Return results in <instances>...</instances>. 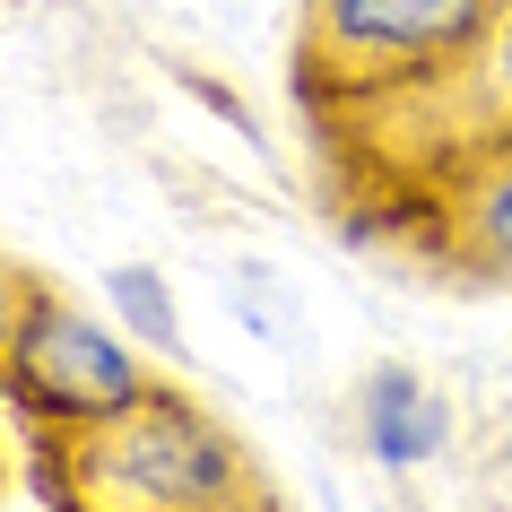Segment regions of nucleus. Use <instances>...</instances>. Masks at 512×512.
<instances>
[{
  "label": "nucleus",
  "instance_id": "obj_1",
  "mask_svg": "<svg viewBox=\"0 0 512 512\" xmlns=\"http://www.w3.org/2000/svg\"><path fill=\"white\" fill-rule=\"evenodd\" d=\"M79 486L96 512H226L243 495V460L209 417L148 391L122 417H96L79 443Z\"/></svg>",
  "mask_w": 512,
  "mask_h": 512
},
{
  "label": "nucleus",
  "instance_id": "obj_7",
  "mask_svg": "<svg viewBox=\"0 0 512 512\" xmlns=\"http://www.w3.org/2000/svg\"><path fill=\"white\" fill-rule=\"evenodd\" d=\"M478 96H486V113H504V122H512V18H504V35H495V44H486Z\"/></svg>",
  "mask_w": 512,
  "mask_h": 512
},
{
  "label": "nucleus",
  "instance_id": "obj_5",
  "mask_svg": "<svg viewBox=\"0 0 512 512\" xmlns=\"http://www.w3.org/2000/svg\"><path fill=\"white\" fill-rule=\"evenodd\" d=\"M460 243H469V261L495 278H512V139L495 157L469 174V200H460Z\"/></svg>",
  "mask_w": 512,
  "mask_h": 512
},
{
  "label": "nucleus",
  "instance_id": "obj_3",
  "mask_svg": "<svg viewBox=\"0 0 512 512\" xmlns=\"http://www.w3.org/2000/svg\"><path fill=\"white\" fill-rule=\"evenodd\" d=\"M495 0H322L330 61L348 70H426V61L478 44Z\"/></svg>",
  "mask_w": 512,
  "mask_h": 512
},
{
  "label": "nucleus",
  "instance_id": "obj_8",
  "mask_svg": "<svg viewBox=\"0 0 512 512\" xmlns=\"http://www.w3.org/2000/svg\"><path fill=\"white\" fill-rule=\"evenodd\" d=\"M18 313H27V304H18L9 287H0V356H9V339H18Z\"/></svg>",
  "mask_w": 512,
  "mask_h": 512
},
{
  "label": "nucleus",
  "instance_id": "obj_6",
  "mask_svg": "<svg viewBox=\"0 0 512 512\" xmlns=\"http://www.w3.org/2000/svg\"><path fill=\"white\" fill-rule=\"evenodd\" d=\"M113 304L131 313L139 339H174V304H165V278L157 270H113Z\"/></svg>",
  "mask_w": 512,
  "mask_h": 512
},
{
  "label": "nucleus",
  "instance_id": "obj_4",
  "mask_svg": "<svg viewBox=\"0 0 512 512\" xmlns=\"http://www.w3.org/2000/svg\"><path fill=\"white\" fill-rule=\"evenodd\" d=\"M365 443H374V460H391V469H417V460L443 443V408L426 400V382L417 374H374V400H365Z\"/></svg>",
  "mask_w": 512,
  "mask_h": 512
},
{
  "label": "nucleus",
  "instance_id": "obj_2",
  "mask_svg": "<svg viewBox=\"0 0 512 512\" xmlns=\"http://www.w3.org/2000/svg\"><path fill=\"white\" fill-rule=\"evenodd\" d=\"M9 365H18V382H27L44 408H61V417H122V408L148 400L131 348H122L113 330L79 322V313L53 304V296H35L27 313H18Z\"/></svg>",
  "mask_w": 512,
  "mask_h": 512
}]
</instances>
